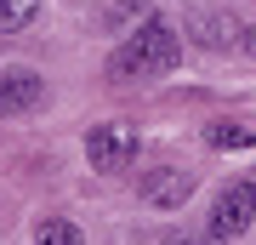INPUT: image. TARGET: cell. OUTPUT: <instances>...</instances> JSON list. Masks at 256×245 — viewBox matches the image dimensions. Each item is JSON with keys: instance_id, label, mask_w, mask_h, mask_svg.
Listing matches in <instances>:
<instances>
[{"instance_id": "6da1fadb", "label": "cell", "mask_w": 256, "mask_h": 245, "mask_svg": "<svg viewBox=\"0 0 256 245\" xmlns=\"http://www.w3.org/2000/svg\"><path fill=\"white\" fill-rule=\"evenodd\" d=\"M182 63V35H176L165 18H148L137 35H126L108 57V80H154V74H171Z\"/></svg>"}, {"instance_id": "7a4b0ae2", "label": "cell", "mask_w": 256, "mask_h": 245, "mask_svg": "<svg viewBox=\"0 0 256 245\" xmlns=\"http://www.w3.org/2000/svg\"><path fill=\"white\" fill-rule=\"evenodd\" d=\"M86 160H92L97 171H126V165L137 160V126H126V120L92 126L86 131Z\"/></svg>"}, {"instance_id": "3957f363", "label": "cell", "mask_w": 256, "mask_h": 245, "mask_svg": "<svg viewBox=\"0 0 256 245\" xmlns=\"http://www.w3.org/2000/svg\"><path fill=\"white\" fill-rule=\"evenodd\" d=\"M256 222V182H228L216 194V211H210V234L216 239H239Z\"/></svg>"}, {"instance_id": "277c9868", "label": "cell", "mask_w": 256, "mask_h": 245, "mask_svg": "<svg viewBox=\"0 0 256 245\" xmlns=\"http://www.w3.org/2000/svg\"><path fill=\"white\" fill-rule=\"evenodd\" d=\"M40 97H46V80H40L34 69H23V63L0 69V120H12V114H28V109H40Z\"/></svg>"}, {"instance_id": "5b68a950", "label": "cell", "mask_w": 256, "mask_h": 245, "mask_svg": "<svg viewBox=\"0 0 256 245\" xmlns=\"http://www.w3.org/2000/svg\"><path fill=\"white\" fill-rule=\"evenodd\" d=\"M188 194H194V171H176V165H160V171L142 182V200L148 205H182Z\"/></svg>"}, {"instance_id": "8992f818", "label": "cell", "mask_w": 256, "mask_h": 245, "mask_svg": "<svg viewBox=\"0 0 256 245\" xmlns=\"http://www.w3.org/2000/svg\"><path fill=\"white\" fill-rule=\"evenodd\" d=\"M210 148H256V126H239V120H216L205 131Z\"/></svg>"}, {"instance_id": "52a82bcc", "label": "cell", "mask_w": 256, "mask_h": 245, "mask_svg": "<svg viewBox=\"0 0 256 245\" xmlns=\"http://www.w3.org/2000/svg\"><path fill=\"white\" fill-rule=\"evenodd\" d=\"M34 245H86V239H80V228H74L68 217H46L34 228Z\"/></svg>"}, {"instance_id": "ba28073f", "label": "cell", "mask_w": 256, "mask_h": 245, "mask_svg": "<svg viewBox=\"0 0 256 245\" xmlns=\"http://www.w3.org/2000/svg\"><path fill=\"white\" fill-rule=\"evenodd\" d=\"M34 12H40V0H0V35H12V29H23V23H34Z\"/></svg>"}, {"instance_id": "9c48e42d", "label": "cell", "mask_w": 256, "mask_h": 245, "mask_svg": "<svg viewBox=\"0 0 256 245\" xmlns=\"http://www.w3.org/2000/svg\"><path fill=\"white\" fill-rule=\"evenodd\" d=\"M239 40V23L234 18H210L205 23V46H234Z\"/></svg>"}, {"instance_id": "30bf717a", "label": "cell", "mask_w": 256, "mask_h": 245, "mask_svg": "<svg viewBox=\"0 0 256 245\" xmlns=\"http://www.w3.org/2000/svg\"><path fill=\"white\" fill-rule=\"evenodd\" d=\"M239 46H245V52H250V57H256V23H250V29H245V35H239Z\"/></svg>"}, {"instance_id": "8fae6325", "label": "cell", "mask_w": 256, "mask_h": 245, "mask_svg": "<svg viewBox=\"0 0 256 245\" xmlns=\"http://www.w3.org/2000/svg\"><path fill=\"white\" fill-rule=\"evenodd\" d=\"M165 245H210V239H194V234H171Z\"/></svg>"}]
</instances>
